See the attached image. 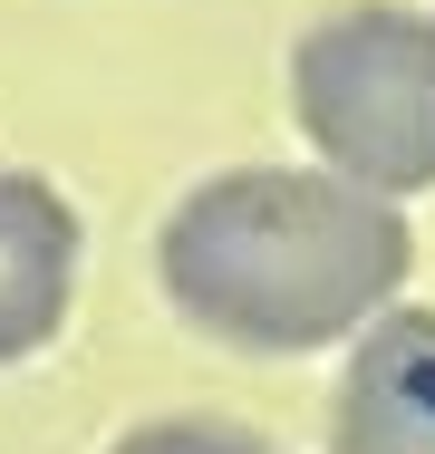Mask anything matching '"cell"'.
<instances>
[{
  "label": "cell",
  "instance_id": "obj_4",
  "mask_svg": "<svg viewBox=\"0 0 435 454\" xmlns=\"http://www.w3.org/2000/svg\"><path fill=\"white\" fill-rule=\"evenodd\" d=\"M329 454H435V309H387L377 329H358Z\"/></svg>",
  "mask_w": 435,
  "mask_h": 454
},
{
  "label": "cell",
  "instance_id": "obj_1",
  "mask_svg": "<svg viewBox=\"0 0 435 454\" xmlns=\"http://www.w3.org/2000/svg\"><path fill=\"white\" fill-rule=\"evenodd\" d=\"M407 213L320 165L203 175L155 232V280L174 319L242 358H310L377 329L407 290Z\"/></svg>",
  "mask_w": 435,
  "mask_h": 454
},
{
  "label": "cell",
  "instance_id": "obj_2",
  "mask_svg": "<svg viewBox=\"0 0 435 454\" xmlns=\"http://www.w3.org/2000/svg\"><path fill=\"white\" fill-rule=\"evenodd\" d=\"M290 116L320 155V175L358 184L377 203L435 184V10L358 0L300 29L290 49Z\"/></svg>",
  "mask_w": 435,
  "mask_h": 454
},
{
  "label": "cell",
  "instance_id": "obj_5",
  "mask_svg": "<svg viewBox=\"0 0 435 454\" xmlns=\"http://www.w3.org/2000/svg\"><path fill=\"white\" fill-rule=\"evenodd\" d=\"M107 454H281V445H261L252 426H223V416H155V426H126Z\"/></svg>",
  "mask_w": 435,
  "mask_h": 454
},
{
  "label": "cell",
  "instance_id": "obj_3",
  "mask_svg": "<svg viewBox=\"0 0 435 454\" xmlns=\"http://www.w3.org/2000/svg\"><path fill=\"white\" fill-rule=\"evenodd\" d=\"M78 203L29 165H0V367L39 358L78 309Z\"/></svg>",
  "mask_w": 435,
  "mask_h": 454
}]
</instances>
